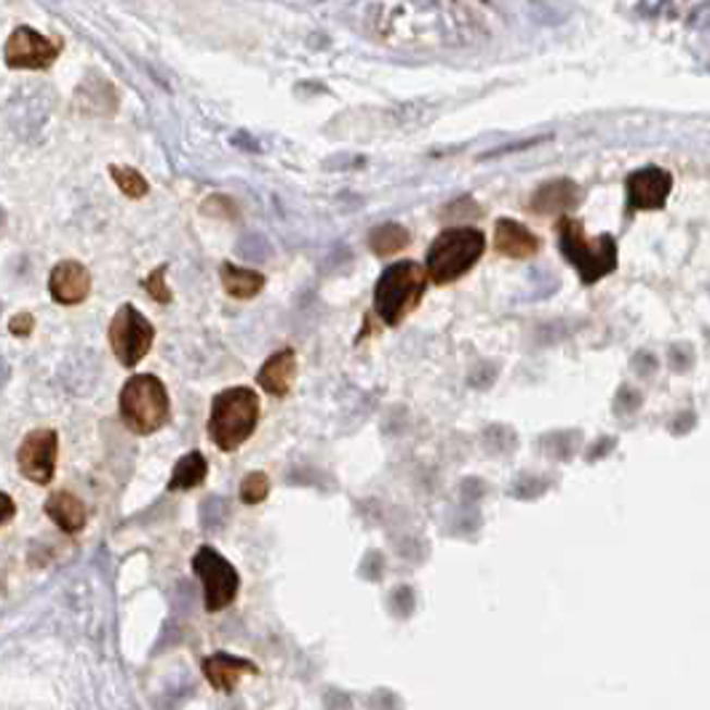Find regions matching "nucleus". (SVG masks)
I'll use <instances>...</instances> for the list:
<instances>
[{"label":"nucleus","instance_id":"nucleus-3","mask_svg":"<svg viewBox=\"0 0 710 710\" xmlns=\"http://www.w3.org/2000/svg\"><path fill=\"white\" fill-rule=\"evenodd\" d=\"M487 252V238L478 228H446L436 235L425 254V273L436 286L460 281L478 265Z\"/></svg>","mask_w":710,"mask_h":710},{"label":"nucleus","instance_id":"nucleus-13","mask_svg":"<svg viewBox=\"0 0 710 710\" xmlns=\"http://www.w3.org/2000/svg\"><path fill=\"white\" fill-rule=\"evenodd\" d=\"M299 364L294 347H281L259 366L257 371V384L273 399H286L292 393L294 382H297Z\"/></svg>","mask_w":710,"mask_h":710},{"label":"nucleus","instance_id":"nucleus-20","mask_svg":"<svg viewBox=\"0 0 710 710\" xmlns=\"http://www.w3.org/2000/svg\"><path fill=\"white\" fill-rule=\"evenodd\" d=\"M206 476H209V463H206L204 452H198V449L187 452L171 470L169 492H191L206 481Z\"/></svg>","mask_w":710,"mask_h":710},{"label":"nucleus","instance_id":"nucleus-11","mask_svg":"<svg viewBox=\"0 0 710 710\" xmlns=\"http://www.w3.org/2000/svg\"><path fill=\"white\" fill-rule=\"evenodd\" d=\"M625 191H628V206L633 211H660L671 198L673 176L660 166H644L628 176Z\"/></svg>","mask_w":710,"mask_h":710},{"label":"nucleus","instance_id":"nucleus-2","mask_svg":"<svg viewBox=\"0 0 710 710\" xmlns=\"http://www.w3.org/2000/svg\"><path fill=\"white\" fill-rule=\"evenodd\" d=\"M555 238H559V252L564 254L566 262L577 270L579 281H583L585 286H593L601 278L612 276L614 270H617L620 252L612 233H601L599 238H588L579 219L561 215L559 222H555Z\"/></svg>","mask_w":710,"mask_h":710},{"label":"nucleus","instance_id":"nucleus-18","mask_svg":"<svg viewBox=\"0 0 710 710\" xmlns=\"http://www.w3.org/2000/svg\"><path fill=\"white\" fill-rule=\"evenodd\" d=\"M219 278H222V289L233 299H254L257 294H262V289L268 286V278L259 270L238 268L233 262H222L219 268Z\"/></svg>","mask_w":710,"mask_h":710},{"label":"nucleus","instance_id":"nucleus-27","mask_svg":"<svg viewBox=\"0 0 710 710\" xmlns=\"http://www.w3.org/2000/svg\"><path fill=\"white\" fill-rule=\"evenodd\" d=\"M3 224H5V211L0 209V228H3Z\"/></svg>","mask_w":710,"mask_h":710},{"label":"nucleus","instance_id":"nucleus-19","mask_svg":"<svg viewBox=\"0 0 710 710\" xmlns=\"http://www.w3.org/2000/svg\"><path fill=\"white\" fill-rule=\"evenodd\" d=\"M75 102H78V108L83 112H91V115H110V112L118 108V94L110 81L99 78V75H88V78L81 83Z\"/></svg>","mask_w":710,"mask_h":710},{"label":"nucleus","instance_id":"nucleus-23","mask_svg":"<svg viewBox=\"0 0 710 710\" xmlns=\"http://www.w3.org/2000/svg\"><path fill=\"white\" fill-rule=\"evenodd\" d=\"M238 494H241V502H244V505H259V502L268 500V494H270V476L262 470L248 473L244 481H241Z\"/></svg>","mask_w":710,"mask_h":710},{"label":"nucleus","instance_id":"nucleus-14","mask_svg":"<svg viewBox=\"0 0 710 710\" xmlns=\"http://www.w3.org/2000/svg\"><path fill=\"white\" fill-rule=\"evenodd\" d=\"M204 676L217 691H222V695H233L241 678L259 676V668L257 662L244 660V657L219 652L204 660Z\"/></svg>","mask_w":710,"mask_h":710},{"label":"nucleus","instance_id":"nucleus-16","mask_svg":"<svg viewBox=\"0 0 710 710\" xmlns=\"http://www.w3.org/2000/svg\"><path fill=\"white\" fill-rule=\"evenodd\" d=\"M542 241L529 228L511 217L497 219L494 224V252L507 259H531L540 252Z\"/></svg>","mask_w":710,"mask_h":710},{"label":"nucleus","instance_id":"nucleus-15","mask_svg":"<svg viewBox=\"0 0 710 710\" xmlns=\"http://www.w3.org/2000/svg\"><path fill=\"white\" fill-rule=\"evenodd\" d=\"M579 200H583V187H579L577 182L553 180V182H546L542 187H537L535 195H531L529 206L535 215L561 217L577 209Z\"/></svg>","mask_w":710,"mask_h":710},{"label":"nucleus","instance_id":"nucleus-17","mask_svg":"<svg viewBox=\"0 0 710 710\" xmlns=\"http://www.w3.org/2000/svg\"><path fill=\"white\" fill-rule=\"evenodd\" d=\"M46 516H49L62 531L68 535H78V531L86 526V505L70 492H54L46 500Z\"/></svg>","mask_w":710,"mask_h":710},{"label":"nucleus","instance_id":"nucleus-8","mask_svg":"<svg viewBox=\"0 0 710 710\" xmlns=\"http://www.w3.org/2000/svg\"><path fill=\"white\" fill-rule=\"evenodd\" d=\"M110 347L121 366L134 369L150 353L156 342V327L134 305H121L110 321Z\"/></svg>","mask_w":710,"mask_h":710},{"label":"nucleus","instance_id":"nucleus-7","mask_svg":"<svg viewBox=\"0 0 710 710\" xmlns=\"http://www.w3.org/2000/svg\"><path fill=\"white\" fill-rule=\"evenodd\" d=\"M193 572L204 585L206 612H222L233 607L241 590V574L222 553L209 546L198 548L193 555Z\"/></svg>","mask_w":710,"mask_h":710},{"label":"nucleus","instance_id":"nucleus-6","mask_svg":"<svg viewBox=\"0 0 710 710\" xmlns=\"http://www.w3.org/2000/svg\"><path fill=\"white\" fill-rule=\"evenodd\" d=\"M121 419L134 436H152L166 428L171 401L166 384L156 375H134L121 390Z\"/></svg>","mask_w":710,"mask_h":710},{"label":"nucleus","instance_id":"nucleus-12","mask_svg":"<svg viewBox=\"0 0 710 710\" xmlns=\"http://www.w3.org/2000/svg\"><path fill=\"white\" fill-rule=\"evenodd\" d=\"M49 292L59 305H81V302H86L88 294H91V273L86 270V265L75 262V259H62V262L51 270Z\"/></svg>","mask_w":710,"mask_h":710},{"label":"nucleus","instance_id":"nucleus-21","mask_svg":"<svg viewBox=\"0 0 710 710\" xmlns=\"http://www.w3.org/2000/svg\"><path fill=\"white\" fill-rule=\"evenodd\" d=\"M412 244V233L399 222H384L369 233V248L377 257H393Z\"/></svg>","mask_w":710,"mask_h":710},{"label":"nucleus","instance_id":"nucleus-1","mask_svg":"<svg viewBox=\"0 0 710 710\" xmlns=\"http://www.w3.org/2000/svg\"><path fill=\"white\" fill-rule=\"evenodd\" d=\"M366 29L390 46H473L489 38L500 14L489 0H377L366 9Z\"/></svg>","mask_w":710,"mask_h":710},{"label":"nucleus","instance_id":"nucleus-24","mask_svg":"<svg viewBox=\"0 0 710 710\" xmlns=\"http://www.w3.org/2000/svg\"><path fill=\"white\" fill-rule=\"evenodd\" d=\"M166 270H169V268H166V265H161V268H156L150 276L145 278L147 294H150V297L156 299L158 305H169V302L174 299V297H171V289L166 286Z\"/></svg>","mask_w":710,"mask_h":710},{"label":"nucleus","instance_id":"nucleus-25","mask_svg":"<svg viewBox=\"0 0 710 710\" xmlns=\"http://www.w3.org/2000/svg\"><path fill=\"white\" fill-rule=\"evenodd\" d=\"M9 329L14 336H29L35 329V318L29 316V313H16V316L9 321Z\"/></svg>","mask_w":710,"mask_h":710},{"label":"nucleus","instance_id":"nucleus-22","mask_svg":"<svg viewBox=\"0 0 710 710\" xmlns=\"http://www.w3.org/2000/svg\"><path fill=\"white\" fill-rule=\"evenodd\" d=\"M110 174L112 180H115V185L121 187V193L128 195V198H145L147 191H150V185H147V180L137 169H128V166H110Z\"/></svg>","mask_w":710,"mask_h":710},{"label":"nucleus","instance_id":"nucleus-4","mask_svg":"<svg viewBox=\"0 0 710 710\" xmlns=\"http://www.w3.org/2000/svg\"><path fill=\"white\" fill-rule=\"evenodd\" d=\"M259 425V395L246 384L215 395L209 414V438L222 452H235Z\"/></svg>","mask_w":710,"mask_h":710},{"label":"nucleus","instance_id":"nucleus-26","mask_svg":"<svg viewBox=\"0 0 710 710\" xmlns=\"http://www.w3.org/2000/svg\"><path fill=\"white\" fill-rule=\"evenodd\" d=\"M14 516H16L14 500H11V497L5 494V492H0V526L9 524V521L14 518Z\"/></svg>","mask_w":710,"mask_h":710},{"label":"nucleus","instance_id":"nucleus-5","mask_svg":"<svg viewBox=\"0 0 710 710\" xmlns=\"http://www.w3.org/2000/svg\"><path fill=\"white\" fill-rule=\"evenodd\" d=\"M428 289V273L423 265L414 259H401V262L390 265L377 278L375 286V313L382 318L384 327H401L412 310L425 297Z\"/></svg>","mask_w":710,"mask_h":710},{"label":"nucleus","instance_id":"nucleus-10","mask_svg":"<svg viewBox=\"0 0 710 710\" xmlns=\"http://www.w3.org/2000/svg\"><path fill=\"white\" fill-rule=\"evenodd\" d=\"M57 452H59V436L54 430L40 428L25 436L20 452H16V463H20L22 476L33 483H51L57 473Z\"/></svg>","mask_w":710,"mask_h":710},{"label":"nucleus","instance_id":"nucleus-9","mask_svg":"<svg viewBox=\"0 0 710 710\" xmlns=\"http://www.w3.org/2000/svg\"><path fill=\"white\" fill-rule=\"evenodd\" d=\"M59 46L33 27H16L9 35L3 49V59L11 70H44L54 64Z\"/></svg>","mask_w":710,"mask_h":710}]
</instances>
